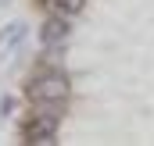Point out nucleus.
Segmentation results:
<instances>
[{
  "mask_svg": "<svg viewBox=\"0 0 154 146\" xmlns=\"http://www.w3.org/2000/svg\"><path fill=\"white\" fill-rule=\"evenodd\" d=\"M57 121H61V114L54 110V104H47V110H39V114H32V118L25 121V143H36V146L54 143Z\"/></svg>",
  "mask_w": 154,
  "mask_h": 146,
  "instance_id": "2",
  "label": "nucleus"
},
{
  "mask_svg": "<svg viewBox=\"0 0 154 146\" xmlns=\"http://www.w3.org/2000/svg\"><path fill=\"white\" fill-rule=\"evenodd\" d=\"M72 32V25H68V18L65 14H50L47 22H43V29H39V39H43V46H57V43H65Z\"/></svg>",
  "mask_w": 154,
  "mask_h": 146,
  "instance_id": "4",
  "label": "nucleus"
},
{
  "mask_svg": "<svg viewBox=\"0 0 154 146\" xmlns=\"http://www.w3.org/2000/svg\"><path fill=\"white\" fill-rule=\"evenodd\" d=\"M47 7H50L54 14H65V18H75V14H82L86 0H47Z\"/></svg>",
  "mask_w": 154,
  "mask_h": 146,
  "instance_id": "5",
  "label": "nucleus"
},
{
  "mask_svg": "<svg viewBox=\"0 0 154 146\" xmlns=\"http://www.w3.org/2000/svg\"><path fill=\"white\" fill-rule=\"evenodd\" d=\"M25 36H29V25H25V22H11V25H4V29H0V61H7V57L25 43Z\"/></svg>",
  "mask_w": 154,
  "mask_h": 146,
  "instance_id": "3",
  "label": "nucleus"
},
{
  "mask_svg": "<svg viewBox=\"0 0 154 146\" xmlns=\"http://www.w3.org/2000/svg\"><path fill=\"white\" fill-rule=\"evenodd\" d=\"M68 89L72 86H68V75L65 72H43L29 82V96L36 104H65Z\"/></svg>",
  "mask_w": 154,
  "mask_h": 146,
  "instance_id": "1",
  "label": "nucleus"
},
{
  "mask_svg": "<svg viewBox=\"0 0 154 146\" xmlns=\"http://www.w3.org/2000/svg\"><path fill=\"white\" fill-rule=\"evenodd\" d=\"M14 110V96H0V118Z\"/></svg>",
  "mask_w": 154,
  "mask_h": 146,
  "instance_id": "6",
  "label": "nucleus"
}]
</instances>
